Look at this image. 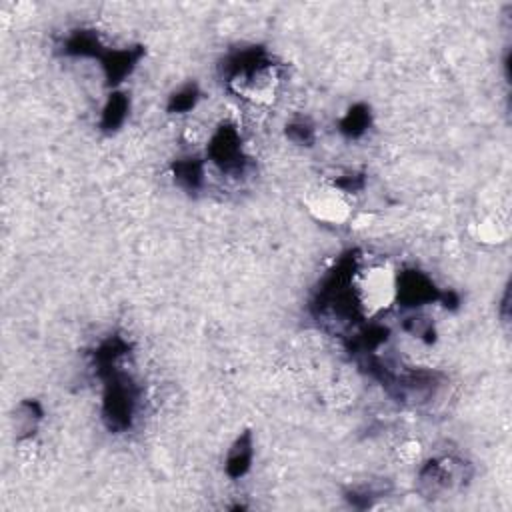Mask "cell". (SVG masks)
<instances>
[{"mask_svg":"<svg viewBox=\"0 0 512 512\" xmlns=\"http://www.w3.org/2000/svg\"><path fill=\"white\" fill-rule=\"evenodd\" d=\"M474 236L478 242L484 244H502L510 236V224L508 218L502 214H490L484 216L480 222L474 224Z\"/></svg>","mask_w":512,"mask_h":512,"instance_id":"277c9868","label":"cell"},{"mask_svg":"<svg viewBox=\"0 0 512 512\" xmlns=\"http://www.w3.org/2000/svg\"><path fill=\"white\" fill-rule=\"evenodd\" d=\"M278 78L270 68H256L242 76L238 92L256 104H268L274 100Z\"/></svg>","mask_w":512,"mask_h":512,"instance_id":"3957f363","label":"cell"},{"mask_svg":"<svg viewBox=\"0 0 512 512\" xmlns=\"http://www.w3.org/2000/svg\"><path fill=\"white\" fill-rule=\"evenodd\" d=\"M304 208L316 222L340 226L352 218L354 196L352 190L340 182L322 180L306 190Z\"/></svg>","mask_w":512,"mask_h":512,"instance_id":"7a4b0ae2","label":"cell"},{"mask_svg":"<svg viewBox=\"0 0 512 512\" xmlns=\"http://www.w3.org/2000/svg\"><path fill=\"white\" fill-rule=\"evenodd\" d=\"M356 306L364 316H378L394 306L400 296V278L394 264L376 258L362 264L352 278Z\"/></svg>","mask_w":512,"mask_h":512,"instance_id":"6da1fadb","label":"cell"}]
</instances>
